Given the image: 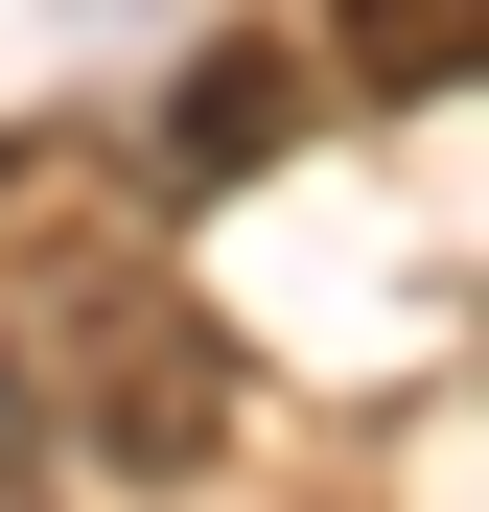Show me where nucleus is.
Returning a JSON list of instances; mask_svg holds the SVG:
<instances>
[{"instance_id": "obj_3", "label": "nucleus", "mask_w": 489, "mask_h": 512, "mask_svg": "<svg viewBox=\"0 0 489 512\" xmlns=\"http://www.w3.org/2000/svg\"><path fill=\"white\" fill-rule=\"evenodd\" d=\"M350 70L373 94H466V0H350Z\"/></svg>"}, {"instance_id": "obj_1", "label": "nucleus", "mask_w": 489, "mask_h": 512, "mask_svg": "<svg viewBox=\"0 0 489 512\" xmlns=\"http://www.w3.org/2000/svg\"><path fill=\"white\" fill-rule=\"evenodd\" d=\"M47 466H117V489H210L233 466V326L187 280H140V256H94V280H47Z\"/></svg>"}, {"instance_id": "obj_2", "label": "nucleus", "mask_w": 489, "mask_h": 512, "mask_svg": "<svg viewBox=\"0 0 489 512\" xmlns=\"http://www.w3.org/2000/svg\"><path fill=\"white\" fill-rule=\"evenodd\" d=\"M280 140H303V70L280 47H187L163 70V187H257Z\"/></svg>"}, {"instance_id": "obj_4", "label": "nucleus", "mask_w": 489, "mask_h": 512, "mask_svg": "<svg viewBox=\"0 0 489 512\" xmlns=\"http://www.w3.org/2000/svg\"><path fill=\"white\" fill-rule=\"evenodd\" d=\"M0 512H47V396H24V326H0Z\"/></svg>"}]
</instances>
